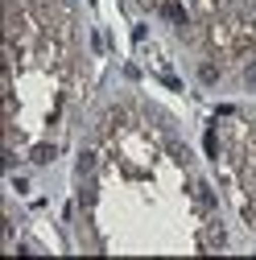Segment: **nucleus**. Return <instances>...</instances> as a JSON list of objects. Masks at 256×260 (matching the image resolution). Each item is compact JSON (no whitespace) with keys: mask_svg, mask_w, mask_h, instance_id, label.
<instances>
[{"mask_svg":"<svg viewBox=\"0 0 256 260\" xmlns=\"http://www.w3.org/2000/svg\"><path fill=\"white\" fill-rule=\"evenodd\" d=\"M207 248H228V232H223L219 223H211V227H207Z\"/></svg>","mask_w":256,"mask_h":260,"instance_id":"3","label":"nucleus"},{"mask_svg":"<svg viewBox=\"0 0 256 260\" xmlns=\"http://www.w3.org/2000/svg\"><path fill=\"white\" fill-rule=\"evenodd\" d=\"M91 170H95V153H83L79 157V174H91Z\"/></svg>","mask_w":256,"mask_h":260,"instance_id":"6","label":"nucleus"},{"mask_svg":"<svg viewBox=\"0 0 256 260\" xmlns=\"http://www.w3.org/2000/svg\"><path fill=\"white\" fill-rule=\"evenodd\" d=\"M162 17L170 21V25H186V9H182V0H162Z\"/></svg>","mask_w":256,"mask_h":260,"instance_id":"1","label":"nucleus"},{"mask_svg":"<svg viewBox=\"0 0 256 260\" xmlns=\"http://www.w3.org/2000/svg\"><path fill=\"white\" fill-rule=\"evenodd\" d=\"M54 153H58L54 145H38L34 153H29V157H34V161H38V166H46V161H54Z\"/></svg>","mask_w":256,"mask_h":260,"instance_id":"5","label":"nucleus"},{"mask_svg":"<svg viewBox=\"0 0 256 260\" xmlns=\"http://www.w3.org/2000/svg\"><path fill=\"white\" fill-rule=\"evenodd\" d=\"M244 83H248V87H256V58L244 67Z\"/></svg>","mask_w":256,"mask_h":260,"instance_id":"7","label":"nucleus"},{"mask_svg":"<svg viewBox=\"0 0 256 260\" xmlns=\"http://www.w3.org/2000/svg\"><path fill=\"white\" fill-rule=\"evenodd\" d=\"M195 194H199V207H203L207 215H215V190H211L207 182H199V186H195Z\"/></svg>","mask_w":256,"mask_h":260,"instance_id":"2","label":"nucleus"},{"mask_svg":"<svg viewBox=\"0 0 256 260\" xmlns=\"http://www.w3.org/2000/svg\"><path fill=\"white\" fill-rule=\"evenodd\" d=\"M199 79H203L207 87H215V83H219V67H215V62H199Z\"/></svg>","mask_w":256,"mask_h":260,"instance_id":"4","label":"nucleus"}]
</instances>
